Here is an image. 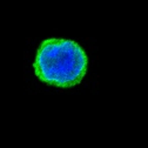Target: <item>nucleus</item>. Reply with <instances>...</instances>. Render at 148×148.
<instances>
[{"label": "nucleus", "mask_w": 148, "mask_h": 148, "mask_svg": "<svg viewBox=\"0 0 148 148\" xmlns=\"http://www.w3.org/2000/svg\"><path fill=\"white\" fill-rule=\"evenodd\" d=\"M88 58L79 44L66 39L44 40L33 64L40 81L61 88L80 84L86 75Z\"/></svg>", "instance_id": "nucleus-1"}]
</instances>
